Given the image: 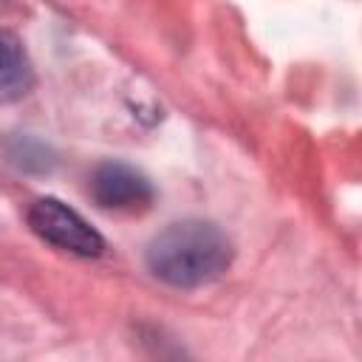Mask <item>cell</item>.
I'll return each instance as SVG.
<instances>
[{
    "label": "cell",
    "instance_id": "1",
    "mask_svg": "<svg viewBox=\"0 0 362 362\" xmlns=\"http://www.w3.org/2000/svg\"><path fill=\"white\" fill-rule=\"evenodd\" d=\"M235 249L226 232L209 221L187 218L161 229L147 246V269L167 286L198 288L232 266Z\"/></svg>",
    "mask_w": 362,
    "mask_h": 362
},
{
    "label": "cell",
    "instance_id": "2",
    "mask_svg": "<svg viewBox=\"0 0 362 362\" xmlns=\"http://www.w3.org/2000/svg\"><path fill=\"white\" fill-rule=\"evenodd\" d=\"M25 218L34 235H40L42 240H48L62 252H71L79 257H96L105 252L102 235L59 198H37L28 206Z\"/></svg>",
    "mask_w": 362,
    "mask_h": 362
},
{
    "label": "cell",
    "instance_id": "3",
    "mask_svg": "<svg viewBox=\"0 0 362 362\" xmlns=\"http://www.w3.org/2000/svg\"><path fill=\"white\" fill-rule=\"evenodd\" d=\"M90 198L102 209L113 212H136L150 206L153 184L147 175L124 161H105L90 175Z\"/></svg>",
    "mask_w": 362,
    "mask_h": 362
},
{
    "label": "cell",
    "instance_id": "4",
    "mask_svg": "<svg viewBox=\"0 0 362 362\" xmlns=\"http://www.w3.org/2000/svg\"><path fill=\"white\" fill-rule=\"evenodd\" d=\"M34 85V68L23 40L0 28V105L23 99Z\"/></svg>",
    "mask_w": 362,
    "mask_h": 362
},
{
    "label": "cell",
    "instance_id": "5",
    "mask_svg": "<svg viewBox=\"0 0 362 362\" xmlns=\"http://www.w3.org/2000/svg\"><path fill=\"white\" fill-rule=\"evenodd\" d=\"M8 161L25 173H48L54 167V153L48 144H42L34 136H14L6 144Z\"/></svg>",
    "mask_w": 362,
    "mask_h": 362
}]
</instances>
